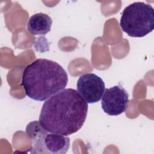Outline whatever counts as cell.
Returning a JSON list of instances; mask_svg holds the SVG:
<instances>
[{
    "instance_id": "cell-1",
    "label": "cell",
    "mask_w": 154,
    "mask_h": 154,
    "mask_svg": "<svg viewBox=\"0 0 154 154\" xmlns=\"http://www.w3.org/2000/svg\"><path fill=\"white\" fill-rule=\"evenodd\" d=\"M88 103L73 88H64L46 100L39 123L48 131L65 136L78 132L87 115Z\"/></svg>"
},
{
    "instance_id": "cell-7",
    "label": "cell",
    "mask_w": 154,
    "mask_h": 154,
    "mask_svg": "<svg viewBox=\"0 0 154 154\" xmlns=\"http://www.w3.org/2000/svg\"><path fill=\"white\" fill-rule=\"evenodd\" d=\"M52 23V19L48 14L38 13L28 19L27 29L32 35H46L51 31Z\"/></svg>"
},
{
    "instance_id": "cell-5",
    "label": "cell",
    "mask_w": 154,
    "mask_h": 154,
    "mask_svg": "<svg viewBox=\"0 0 154 154\" xmlns=\"http://www.w3.org/2000/svg\"><path fill=\"white\" fill-rule=\"evenodd\" d=\"M129 94L121 85H115L105 90L101 101L103 111L112 116L124 112L128 106Z\"/></svg>"
},
{
    "instance_id": "cell-4",
    "label": "cell",
    "mask_w": 154,
    "mask_h": 154,
    "mask_svg": "<svg viewBox=\"0 0 154 154\" xmlns=\"http://www.w3.org/2000/svg\"><path fill=\"white\" fill-rule=\"evenodd\" d=\"M26 133L32 141L31 153L64 154L70 147L69 137L48 131L38 121L29 123Z\"/></svg>"
},
{
    "instance_id": "cell-6",
    "label": "cell",
    "mask_w": 154,
    "mask_h": 154,
    "mask_svg": "<svg viewBox=\"0 0 154 154\" xmlns=\"http://www.w3.org/2000/svg\"><path fill=\"white\" fill-rule=\"evenodd\" d=\"M76 88L78 92L88 103L99 102L105 90L102 79L93 73L80 76L76 83Z\"/></svg>"
},
{
    "instance_id": "cell-3",
    "label": "cell",
    "mask_w": 154,
    "mask_h": 154,
    "mask_svg": "<svg viewBox=\"0 0 154 154\" xmlns=\"http://www.w3.org/2000/svg\"><path fill=\"white\" fill-rule=\"evenodd\" d=\"M120 26L123 31L132 37H143L154 29L153 7L143 2H133L123 10Z\"/></svg>"
},
{
    "instance_id": "cell-2",
    "label": "cell",
    "mask_w": 154,
    "mask_h": 154,
    "mask_svg": "<svg viewBox=\"0 0 154 154\" xmlns=\"http://www.w3.org/2000/svg\"><path fill=\"white\" fill-rule=\"evenodd\" d=\"M67 82V73L61 65L38 58L25 67L21 85L28 97L42 102L64 90Z\"/></svg>"
}]
</instances>
